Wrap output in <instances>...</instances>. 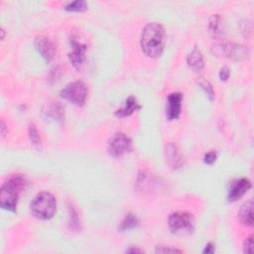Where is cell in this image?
I'll list each match as a JSON object with an SVG mask.
<instances>
[{
	"mask_svg": "<svg viewBox=\"0 0 254 254\" xmlns=\"http://www.w3.org/2000/svg\"><path fill=\"white\" fill-rule=\"evenodd\" d=\"M69 215H70V225H71V227L75 230H79V227H80L79 216L77 214L76 210L72 206H69Z\"/></svg>",
	"mask_w": 254,
	"mask_h": 254,
	"instance_id": "22",
	"label": "cell"
},
{
	"mask_svg": "<svg viewBox=\"0 0 254 254\" xmlns=\"http://www.w3.org/2000/svg\"><path fill=\"white\" fill-rule=\"evenodd\" d=\"M250 188L251 183L246 178H241L231 182L227 193V201L233 203L240 200L248 192Z\"/></svg>",
	"mask_w": 254,
	"mask_h": 254,
	"instance_id": "8",
	"label": "cell"
},
{
	"mask_svg": "<svg viewBox=\"0 0 254 254\" xmlns=\"http://www.w3.org/2000/svg\"><path fill=\"white\" fill-rule=\"evenodd\" d=\"M215 251V248H214V245L212 243H208L206 246H205V249L203 251V253L205 254H212Z\"/></svg>",
	"mask_w": 254,
	"mask_h": 254,
	"instance_id": "27",
	"label": "cell"
},
{
	"mask_svg": "<svg viewBox=\"0 0 254 254\" xmlns=\"http://www.w3.org/2000/svg\"><path fill=\"white\" fill-rule=\"evenodd\" d=\"M28 134H29V139H30L32 145L37 149H41V146H42L41 136H40V133H39L37 127L34 123L29 124Z\"/></svg>",
	"mask_w": 254,
	"mask_h": 254,
	"instance_id": "18",
	"label": "cell"
},
{
	"mask_svg": "<svg viewBox=\"0 0 254 254\" xmlns=\"http://www.w3.org/2000/svg\"><path fill=\"white\" fill-rule=\"evenodd\" d=\"M216 159H217V153L215 151H211L205 155L204 162L207 165H212L216 161Z\"/></svg>",
	"mask_w": 254,
	"mask_h": 254,
	"instance_id": "23",
	"label": "cell"
},
{
	"mask_svg": "<svg viewBox=\"0 0 254 254\" xmlns=\"http://www.w3.org/2000/svg\"><path fill=\"white\" fill-rule=\"evenodd\" d=\"M166 158L169 166L173 170H177L181 168L184 163L178 147L172 142L168 143L166 146Z\"/></svg>",
	"mask_w": 254,
	"mask_h": 254,
	"instance_id": "12",
	"label": "cell"
},
{
	"mask_svg": "<svg viewBox=\"0 0 254 254\" xmlns=\"http://www.w3.org/2000/svg\"><path fill=\"white\" fill-rule=\"evenodd\" d=\"M132 149L131 139L124 133H115L107 142V152L113 158H118L130 152Z\"/></svg>",
	"mask_w": 254,
	"mask_h": 254,
	"instance_id": "7",
	"label": "cell"
},
{
	"mask_svg": "<svg viewBox=\"0 0 254 254\" xmlns=\"http://www.w3.org/2000/svg\"><path fill=\"white\" fill-rule=\"evenodd\" d=\"M6 130H7L6 124H5V122H4L3 120H1V124H0V131H1L2 136H5V135H6Z\"/></svg>",
	"mask_w": 254,
	"mask_h": 254,
	"instance_id": "28",
	"label": "cell"
},
{
	"mask_svg": "<svg viewBox=\"0 0 254 254\" xmlns=\"http://www.w3.org/2000/svg\"><path fill=\"white\" fill-rule=\"evenodd\" d=\"M71 47H72V50L69 53L70 62L77 70H81L85 59L86 46L82 42L78 41L77 39L73 38L71 40Z\"/></svg>",
	"mask_w": 254,
	"mask_h": 254,
	"instance_id": "9",
	"label": "cell"
},
{
	"mask_svg": "<svg viewBox=\"0 0 254 254\" xmlns=\"http://www.w3.org/2000/svg\"><path fill=\"white\" fill-rule=\"evenodd\" d=\"M87 93L88 89L86 85L82 81H77L68 84L61 90L60 95L62 98L77 106H83L86 101Z\"/></svg>",
	"mask_w": 254,
	"mask_h": 254,
	"instance_id": "5",
	"label": "cell"
},
{
	"mask_svg": "<svg viewBox=\"0 0 254 254\" xmlns=\"http://www.w3.org/2000/svg\"><path fill=\"white\" fill-rule=\"evenodd\" d=\"M30 212L33 216L39 219H51L57 212V201L52 194L42 192L38 194L31 202Z\"/></svg>",
	"mask_w": 254,
	"mask_h": 254,
	"instance_id": "3",
	"label": "cell"
},
{
	"mask_svg": "<svg viewBox=\"0 0 254 254\" xmlns=\"http://www.w3.org/2000/svg\"><path fill=\"white\" fill-rule=\"evenodd\" d=\"M27 180L22 174L12 175L3 183L0 192V206L2 209L16 212L20 194L25 190Z\"/></svg>",
	"mask_w": 254,
	"mask_h": 254,
	"instance_id": "2",
	"label": "cell"
},
{
	"mask_svg": "<svg viewBox=\"0 0 254 254\" xmlns=\"http://www.w3.org/2000/svg\"><path fill=\"white\" fill-rule=\"evenodd\" d=\"M183 94L181 92H173L169 94L166 105V117L168 120H176L180 117L182 111Z\"/></svg>",
	"mask_w": 254,
	"mask_h": 254,
	"instance_id": "10",
	"label": "cell"
},
{
	"mask_svg": "<svg viewBox=\"0 0 254 254\" xmlns=\"http://www.w3.org/2000/svg\"><path fill=\"white\" fill-rule=\"evenodd\" d=\"M138 225V218L133 213L126 214V216L121 221L118 229L119 231H127L135 228Z\"/></svg>",
	"mask_w": 254,
	"mask_h": 254,
	"instance_id": "17",
	"label": "cell"
},
{
	"mask_svg": "<svg viewBox=\"0 0 254 254\" xmlns=\"http://www.w3.org/2000/svg\"><path fill=\"white\" fill-rule=\"evenodd\" d=\"M169 228L176 235H190L195 231L196 220L192 213L187 212H176L168 218Z\"/></svg>",
	"mask_w": 254,
	"mask_h": 254,
	"instance_id": "4",
	"label": "cell"
},
{
	"mask_svg": "<svg viewBox=\"0 0 254 254\" xmlns=\"http://www.w3.org/2000/svg\"><path fill=\"white\" fill-rule=\"evenodd\" d=\"M253 251V236L250 235L246 238L243 245V252L244 253H252Z\"/></svg>",
	"mask_w": 254,
	"mask_h": 254,
	"instance_id": "24",
	"label": "cell"
},
{
	"mask_svg": "<svg viewBox=\"0 0 254 254\" xmlns=\"http://www.w3.org/2000/svg\"><path fill=\"white\" fill-rule=\"evenodd\" d=\"M143 251L139 248H134V247H131L129 249L126 250V253H142Z\"/></svg>",
	"mask_w": 254,
	"mask_h": 254,
	"instance_id": "29",
	"label": "cell"
},
{
	"mask_svg": "<svg viewBox=\"0 0 254 254\" xmlns=\"http://www.w3.org/2000/svg\"><path fill=\"white\" fill-rule=\"evenodd\" d=\"M156 253H182L183 251L177 248H171V247H165V246H158L155 250Z\"/></svg>",
	"mask_w": 254,
	"mask_h": 254,
	"instance_id": "25",
	"label": "cell"
},
{
	"mask_svg": "<svg viewBox=\"0 0 254 254\" xmlns=\"http://www.w3.org/2000/svg\"><path fill=\"white\" fill-rule=\"evenodd\" d=\"M212 52L214 55L228 58L234 61L245 60L250 55V50L248 49V47L234 44V43L215 44L212 46Z\"/></svg>",
	"mask_w": 254,
	"mask_h": 254,
	"instance_id": "6",
	"label": "cell"
},
{
	"mask_svg": "<svg viewBox=\"0 0 254 254\" xmlns=\"http://www.w3.org/2000/svg\"><path fill=\"white\" fill-rule=\"evenodd\" d=\"M44 114L47 118H51L60 122L65 118V109L59 102H53L47 105V109L44 110Z\"/></svg>",
	"mask_w": 254,
	"mask_h": 254,
	"instance_id": "16",
	"label": "cell"
},
{
	"mask_svg": "<svg viewBox=\"0 0 254 254\" xmlns=\"http://www.w3.org/2000/svg\"><path fill=\"white\" fill-rule=\"evenodd\" d=\"M188 66L195 72H201L204 67V57L198 47H195L187 58Z\"/></svg>",
	"mask_w": 254,
	"mask_h": 254,
	"instance_id": "14",
	"label": "cell"
},
{
	"mask_svg": "<svg viewBox=\"0 0 254 254\" xmlns=\"http://www.w3.org/2000/svg\"><path fill=\"white\" fill-rule=\"evenodd\" d=\"M140 108H141V106L138 103L136 97L131 95L125 100L124 105L122 107H120L119 109H117L114 114H115V116H117L119 118H123V117L132 115L135 111H137Z\"/></svg>",
	"mask_w": 254,
	"mask_h": 254,
	"instance_id": "13",
	"label": "cell"
},
{
	"mask_svg": "<svg viewBox=\"0 0 254 254\" xmlns=\"http://www.w3.org/2000/svg\"><path fill=\"white\" fill-rule=\"evenodd\" d=\"M209 30H210V33L213 37H217L221 34V32H220V17L218 15H212L211 17Z\"/></svg>",
	"mask_w": 254,
	"mask_h": 254,
	"instance_id": "20",
	"label": "cell"
},
{
	"mask_svg": "<svg viewBox=\"0 0 254 254\" xmlns=\"http://www.w3.org/2000/svg\"><path fill=\"white\" fill-rule=\"evenodd\" d=\"M229 76H230V71H229V69L227 67H223V68L220 69L218 77H219L221 82H226L228 80Z\"/></svg>",
	"mask_w": 254,
	"mask_h": 254,
	"instance_id": "26",
	"label": "cell"
},
{
	"mask_svg": "<svg viewBox=\"0 0 254 254\" xmlns=\"http://www.w3.org/2000/svg\"><path fill=\"white\" fill-rule=\"evenodd\" d=\"M35 48L38 51V53L42 56V58L47 62L50 63L53 61L55 57V46L53 42L46 36L40 35L35 38Z\"/></svg>",
	"mask_w": 254,
	"mask_h": 254,
	"instance_id": "11",
	"label": "cell"
},
{
	"mask_svg": "<svg viewBox=\"0 0 254 254\" xmlns=\"http://www.w3.org/2000/svg\"><path fill=\"white\" fill-rule=\"evenodd\" d=\"M238 219L243 225H253V202L249 201L245 203L238 212Z\"/></svg>",
	"mask_w": 254,
	"mask_h": 254,
	"instance_id": "15",
	"label": "cell"
},
{
	"mask_svg": "<svg viewBox=\"0 0 254 254\" xmlns=\"http://www.w3.org/2000/svg\"><path fill=\"white\" fill-rule=\"evenodd\" d=\"M198 85L205 90V92L207 93V95L210 98V100H212L214 98L213 87H212V85H211V83L209 81H207L204 78H200V79H198Z\"/></svg>",
	"mask_w": 254,
	"mask_h": 254,
	"instance_id": "21",
	"label": "cell"
},
{
	"mask_svg": "<svg viewBox=\"0 0 254 254\" xmlns=\"http://www.w3.org/2000/svg\"><path fill=\"white\" fill-rule=\"evenodd\" d=\"M87 9V3L84 0H77V1L70 2L65 6V10L70 12H84Z\"/></svg>",
	"mask_w": 254,
	"mask_h": 254,
	"instance_id": "19",
	"label": "cell"
},
{
	"mask_svg": "<svg viewBox=\"0 0 254 254\" xmlns=\"http://www.w3.org/2000/svg\"><path fill=\"white\" fill-rule=\"evenodd\" d=\"M166 33L164 27L157 22L148 23L142 30L140 46L142 52L149 58H159L165 47Z\"/></svg>",
	"mask_w": 254,
	"mask_h": 254,
	"instance_id": "1",
	"label": "cell"
}]
</instances>
